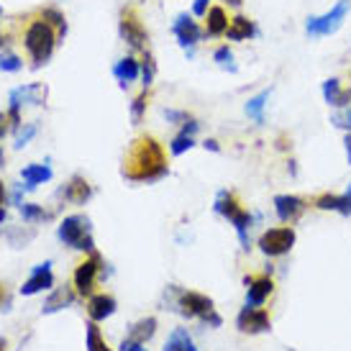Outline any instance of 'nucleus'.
I'll use <instances>...</instances> for the list:
<instances>
[{
    "label": "nucleus",
    "mask_w": 351,
    "mask_h": 351,
    "mask_svg": "<svg viewBox=\"0 0 351 351\" xmlns=\"http://www.w3.org/2000/svg\"><path fill=\"white\" fill-rule=\"evenodd\" d=\"M167 172L169 167H167L165 149L154 136H138L131 141V147L123 154V167H121V175L128 182L152 185V182L165 180Z\"/></svg>",
    "instance_id": "1"
},
{
    "label": "nucleus",
    "mask_w": 351,
    "mask_h": 351,
    "mask_svg": "<svg viewBox=\"0 0 351 351\" xmlns=\"http://www.w3.org/2000/svg\"><path fill=\"white\" fill-rule=\"evenodd\" d=\"M57 41H59V31L54 26H49L41 16L36 21H31L26 34H23V47H26V51H29L31 57V67L41 69L44 64H49L51 54L57 49Z\"/></svg>",
    "instance_id": "2"
},
{
    "label": "nucleus",
    "mask_w": 351,
    "mask_h": 351,
    "mask_svg": "<svg viewBox=\"0 0 351 351\" xmlns=\"http://www.w3.org/2000/svg\"><path fill=\"white\" fill-rule=\"evenodd\" d=\"M57 239L69 249L95 254V241H93V226L88 215H67L57 228Z\"/></svg>",
    "instance_id": "3"
},
{
    "label": "nucleus",
    "mask_w": 351,
    "mask_h": 351,
    "mask_svg": "<svg viewBox=\"0 0 351 351\" xmlns=\"http://www.w3.org/2000/svg\"><path fill=\"white\" fill-rule=\"evenodd\" d=\"M177 311L182 313L185 318H197V321H203L205 326H210V328H221V323H223V318L215 313L213 300H210L208 295H200V293H180L177 295Z\"/></svg>",
    "instance_id": "4"
},
{
    "label": "nucleus",
    "mask_w": 351,
    "mask_h": 351,
    "mask_svg": "<svg viewBox=\"0 0 351 351\" xmlns=\"http://www.w3.org/2000/svg\"><path fill=\"white\" fill-rule=\"evenodd\" d=\"M118 34H121V39L126 41V47L131 51H147L149 31L141 23V16H138V10L134 5H126L118 13Z\"/></svg>",
    "instance_id": "5"
},
{
    "label": "nucleus",
    "mask_w": 351,
    "mask_h": 351,
    "mask_svg": "<svg viewBox=\"0 0 351 351\" xmlns=\"http://www.w3.org/2000/svg\"><path fill=\"white\" fill-rule=\"evenodd\" d=\"M349 10H351V0H339L328 13L311 16V19L305 21L308 36H331V34H336V31L341 29L343 21H346V16H349Z\"/></svg>",
    "instance_id": "6"
},
{
    "label": "nucleus",
    "mask_w": 351,
    "mask_h": 351,
    "mask_svg": "<svg viewBox=\"0 0 351 351\" xmlns=\"http://www.w3.org/2000/svg\"><path fill=\"white\" fill-rule=\"evenodd\" d=\"M295 239H298V236H295V231L290 226L269 228V231H264V234L259 236V252H262L264 256H269V259L285 256V254L295 246Z\"/></svg>",
    "instance_id": "7"
},
{
    "label": "nucleus",
    "mask_w": 351,
    "mask_h": 351,
    "mask_svg": "<svg viewBox=\"0 0 351 351\" xmlns=\"http://www.w3.org/2000/svg\"><path fill=\"white\" fill-rule=\"evenodd\" d=\"M172 34H175L177 44L185 49V54L190 59L195 57V47L205 36V31L197 26V21H193L190 13H180V16H177L175 23H172Z\"/></svg>",
    "instance_id": "8"
},
{
    "label": "nucleus",
    "mask_w": 351,
    "mask_h": 351,
    "mask_svg": "<svg viewBox=\"0 0 351 351\" xmlns=\"http://www.w3.org/2000/svg\"><path fill=\"white\" fill-rule=\"evenodd\" d=\"M236 328H239L241 333L256 336V333L272 331V321H269V313L264 311V308L246 305V308H241V313L236 315Z\"/></svg>",
    "instance_id": "9"
},
{
    "label": "nucleus",
    "mask_w": 351,
    "mask_h": 351,
    "mask_svg": "<svg viewBox=\"0 0 351 351\" xmlns=\"http://www.w3.org/2000/svg\"><path fill=\"white\" fill-rule=\"evenodd\" d=\"M100 267H103V259H100L98 252L90 254V259H85L82 264H77V269H75V287H77V295H82V298H93Z\"/></svg>",
    "instance_id": "10"
},
{
    "label": "nucleus",
    "mask_w": 351,
    "mask_h": 351,
    "mask_svg": "<svg viewBox=\"0 0 351 351\" xmlns=\"http://www.w3.org/2000/svg\"><path fill=\"white\" fill-rule=\"evenodd\" d=\"M49 95V88L44 82H29V85H21L13 88L8 95V108H23V106H44Z\"/></svg>",
    "instance_id": "11"
},
{
    "label": "nucleus",
    "mask_w": 351,
    "mask_h": 351,
    "mask_svg": "<svg viewBox=\"0 0 351 351\" xmlns=\"http://www.w3.org/2000/svg\"><path fill=\"white\" fill-rule=\"evenodd\" d=\"M246 285V305H254V308H262L264 302L269 300V295L274 290V282L269 274H262V277H244Z\"/></svg>",
    "instance_id": "12"
},
{
    "label": "nucleus",
    "mask_w": 351,
    "mask_h": 351,
    "mask_svg": "<svg viewBox=\"0 0 351 351\" xmlns=\"http://www.w3.org/2000/svg\"><path fill=\"white\" fill-rule=\"evenodd\" d=\"M54 287V274H51V262H44V264H36L34 267V272H31V277L23 282V287H21V295H26V298H31V295L36 293H44V290H51Z\"/></svg>",
    "instance_id": "13"
},
{
    "label": "nucleus",
    "mask_w": 351,
    "mask_h": 351,
    "mask_svg": "<svg viewBox=\"0 0 351 351\" xmlns=\"http://www.w3.org/2000/svg\"><path fill=\"white\" fill-rule=\"evenodd\" d=\"M59 197H64V203L85 205L93 197V185L82 175H72L67 180V185L59 190Z\"/></svg>",
    "instance_id": "14"
},
{
    "label": "nucleus",
    "mask_w": 351,
    "mask_h": 351,
    "mask_svg": "<svg viewBox=\"0 0 351 351\" xmlns=\"http://www.w3.org/2000/svg\"><path fill=\"white\" fill-rule=\"evenodd\" d=\"M305 200L298 195H277L274 197V213L282 223H295L305 213Z\"/></svg>",
    "instance_id": "15"
},
{
    "label": "nucleus",
    "mask_w": 351,
    "mask_h": 351,
    "mask_svg": "<svg viewBox=\"0 0 351 351\" xmlns=\"http://www.w3.org/2000/svg\"><path fill=\"white\" fill-rule=\"evenodd\" d=\"M154 333H156V318H141L138 323L131 326L128 336L121 343V351H128L131 346H144Z\"/></svg>",
    "instance_id": "16"
},
{
    "label": "nucleus",
    "mask_w": 351,
    "mask_h": 351,
    "mask_svg": "<svg viewBox=\"0 0 351 351\" xmlns=\"http://www.w3.org/2000/svg\"><path fill=\"white\" fill-rule=\"evenodd\" d=\"M323 100L331 108H349L351 106V88H341V80L331 77L323 82Z\"/></svg>",
    "instance_id": "17"
},
{
    "label": "nucleus",
    "mask_w": 351,
    "mask_h": 351,
    "mask_svg": "<svg viewBox=\"0 0 351 351\" xmlns=\"http://www.w3.org/2000/svg\"><path fill=\"white\" fill-rule=\"evenodd\" d=\"M116 311H118V302L113 295H106V293L93 295L88 302V315H90V321H95V323L110 318Z\"/></svg>",
    "instance_id": "18"
},
{
    "label": "nucleus",
    "mask_w": 351,
    "mask_h": 351,
    "mask_svg": "<svg viewBox=\"0 0 351 351\" xmlns=\"http://www.w3.org/2000/svg\"><path fill=\"white\" fill-rule=\"evenodd\" d=\"M113 77L118 80V85L126 90L131 82H136L141 77V62H136V57H123L113 64Z\"/></svg>",
    "instance_id": "19"
},
{
    "label": "nucleus",
    "mask_w": 351,
    "mask_h": 351,
    "mask_svg": "<svg viewBox=\"0 0 351 351\" xmlns=\"http://www.w3.org/2000/svg\"><path fill=\"white\" fill-rule=\"evenodd\" d=\"M254 36H259V29L252 19L246 16H234L228 21V29H226V39L228 41H249Z\"/></svg>",
    "instance_id": "20"
},
{
    "label": "nucleus",
    "mask_w": 351,
    "mask_h": 351,
    "mask_svg": "<svg viewBox=\"0 0 351 351\" xmlns=\"http://www.w3.org/2000/svg\"><path fill=\"white\" fill-rule=\"evenodd\" d=\"M315 208H318V210H333V213L346 215V218H349L351 215V185L343 190L341 195H331V193L321 195L318 200H315Z\"/></svg>",
    "instance_id": "21"
},
{
    "label": "nucleus",
    "mask_w": 351,
    "mask_h": 351,
    "mask_svg": "<svg viewBox=\"0 0 351 351\" xmlns=\"http://www.w3.org/2000/svg\"><path fill=\"white\" fill-rule=\"evenodd\" d=\"M75 302V293H72V287H54L51 290V295L44 300V305H41V313L44 315H51V313H59V311H64V308H69Z\"/></svg>",
    "instance_id": "22"
},
{
    "label": "nucleus",
    "mask_w": 351,
    "mask_h": 351,
    "mask_svg": "<svg viewBox=\"0 0 351 351\" xmlns=\"http://www.w3.org/2000/svg\"><path fill=\"white\" fill-rule=\"evenodd\" d=\"M51 167L49 165H29L21 169V177H23V182H26V190H36L39 185H44V182H49L51 180Z\"/></svg>",
    "instance_id": "23"
},
{
    "label": "nucleus",
    "mask_w": 351,
    "mask_h": 351,
    "mask_svg": "<svg viewBox=\"0 0 351 351\" xmlns=\"http://www.w3.org/2000/svg\"><path fill=\"white\" fill-rule=\"evenodd\" d=\"M228 16L221 5H213V8L205 13V36H226V29H228Z\"/></svg>",
    "instance_id": "24"
},
{
    "label": "nucleus",
    "mask_w": 351,
    "mask_h": 351,
    "mask_svg": "<svg viewBox=\"0 0 351 351\" xmlns=\"http://www.w3.org/2000/svg\"><path fill=\"white\" fill-rule=\"evenodd\" d=\"M267 103H269V90H262V93H256L254 98L246 100V116L252 118L256 126H262L264 123V108H267Z\"/></svg>",
    "instance_id": "25"
},
{
    "label": "nucleus",
    "mask_w": 351,
    "mask_h": 351,
    "mask_svg": "<svg viewBox=\"0 0 351 351\" xmlns=\"http://www.w3.org/2000/svg\"><path fill=\"white\" fill-rule=\"evenodd\" d=\"M241 205H239V200H236V195L231 193V190H218V195H215V203H213V210L218 215H223L226 221L231 218V215L239 210Z\"/></svg>",
    "instance_id": "26"
},
{
    "label": "nucleus",
    "mask_w": 351,
    "mask_h": 351,
    "mask_svg": "<svg viewBox=\"0 0 351 351\" xmlns=\"http://www.w3.org/2000/svg\"><path fill=\"white\" fill-rule=\"evenodd\" d=\"M39 16L47 21L49 26H54V29L59 31V39H64V36H67V19H64V13H62L59 8H54V5H47V8L39 10Z\"/></svg>",
    "instance_id": "27"
},
{
    "label": "nucleus",
    "mask_w": 351,
    "mask_h": 351,
    "mask_svg": "<svg viewBox=\"0 0 351 351\" xmlns=\"http://www.w3.org/2000/svg\"><path fill=\"white\" fill-rule=\"evenodd\" d=\"M165 351H200L195 349V343L190 339V333L185 328H175V333L169 336V341L165 343Z\"/></svg>",
    "instance_id": "28"
},
{
    "label": "nucleus",
    "mask_w": 351,
    "mask_h": 351,
    "mask_svg": "<svg viewBox=\"0 0 351 351\" xmlns=\"http://www.w3.org/2000/svg\"><path fill=\"white\" fill-rule=\"evenodd\" d=\"M85 349H88V351H113L106 343V339H103V333H100L98 323H95V321L88 323V333H85Z\"/></svg>",
    "instance_id": "29"
},
{
    "label": "nucleus",
    "mask_w": 351,
    "mask_h": 351,
    "mask_svg": "<svg viewBox=\"0 0 351 351\" xmlns=\"http://www.w3.org/2000/svg\"><path fill=\"white\" fill-rule=\"evenodd\" d=\"M213 62L223 69V72H239L236 57H234V51H231V47H228V44H223V47H218V49L213 51Z\"/></svg>",
    "instance_id": "30"
},
{
    "label": "nucleus",
    "mask_w": 351,
    "mask_h": 351,
    "mask_svg": "<svg viewBox=\"0 0 351 351\" xmlns=\"http://www.w3.org/2000/svg\"><path fill=\"white\" fill-rule=\"evenodd\" d=\"M19 210H21V215H23V221H26V223H44V221H49L51 218L49 210H44V208L36 205V203H23Z\"/></svg>",
    "instance_id": "31"
},
{
    "label": "nucleus",
    "mask_w": 351,
    "mask_h": 351,
    "mask_svg": "<svg viewBox=\"0 0 351 351\" xmlns=\"http://www.w3.org/2000/svg\"><path fill=\"white\" fill-rule=\"evenodd\" d=\"M156 77V62L154 57H152V51H144V59H141V85H144V90L152 88V82H154Z\"/></svg>",
    "instance_id": "32"
},
{
    "label": "nucleus",
    "mask_w": 351,
    "mask_h": 351,
    "mask_svg": "<svg viewBox=\"0 0 351 351\" xmlns=\"http://www.w3.org/2000/svg\"><path fill=\"white\" fill-rule=\"evenodd\" d=\"M147 106H149V90H141L136 98H134V103H131V123L134 126L141 123V118L147 113Z\"/></svg>",
    "instance_id": "33"
},
{
    "label": "nucleus",
    "mask_w": 351,
    "mask_h": 351,
    "mask_svg": "<svg viewBox=\"0 0 351 351\" xmlns=\"http://www.w3.org/2000/svg\"><path fill=\"white\" fill-rule=\"evenodd\" d=\"M195 147V136H190V134H177L175 138H172V144H169V152H172V156H182L185 152H190V149Z\"/></svg>",
    "instance_id": "34"
},
{
    "label": "nucleus",
    "mask_w": 351,
    "mask_h": 351,
    "mask_svg": "<svg viewBox=\"0 0 351 351\" xmlns=\"http://www.w3.org/2000/svg\"><path fill=\"white\" fill-rule=\"evenodd\" d=\"M36 134H39V126H36V123H23V126L16 131V144H13V147L23 149L31 141V138L36 136Z\"/></svg>",
    "instance_id": "35"
},
{
    "label": "nucleus",
    "mask_w": 351,
    "mask_h": 351,
    "mask_svg": "<svg viewBox=\"0 0 351 351\" xmlns=\"http://www.w3.org/2000/svg\"><path fill=\"white\" fill-rule=\"evenodd\" d=\"M21 67H23L21 57L8 54V51H0V72H19Z\"/></svg>",
    "instance_id": "36"
},
{
    "label": "nucleus",
    "mask_w": 351,
    "mask_h": 351,
    "mask_svg": "<svg viewBox=\"0 0 351 351\" xmlns=\"http://www.w3.org/2000/svg\"><path fill=\"white\" fill-rule=\"evenodd\" d=\"M331 123L336 128H343V131L349 134V131H351V106L349 108H341L339 113H333V116H331Z\"/></svg>",
    "instance_id": "37"
},
{
    "label": "nucleus",
    "mask_w": 351,
    "mask_h": 351,
    "mask_svg": "<svg viewBox=\"0 0 351 351\" xmlns=\"http://www.w3.org/2000/svg\"><path fill=\"white\" fill-rule=\"evenodd\" d=\"M165 118L169 123H180V126H182V123H187L193 116L185 113V110H177V108H165Z\"/></svg>",
    "instance_id": "38"
},
{
    "label": "nucleus",
    "mask_w": 351,
    "mask_h": 351,
    "mask_svg": "<svg viewBox=\"0 0 351 351\" xmlns=\"http://www.w3.org/2000/svg\"><path fill=\"white\" fill-rule=\"evenodd\" d=\"M10 305H13V298H10V290L8 285L0 280V313H8Z\"/></svg>",
    "instance_id": "39"
},
{
    "label": "nucleus",
    "mask_w": 351,
    "mask_h": 351,
    "mask_svg": "<svg viewBox=\"0 0 351 351\" xmlns=\"http://www.w3.org/2000/svg\"><path fill=\"white\" fill-rule=\"evenodd\" d=\"M208 10H210V0H195L193 3V16H197V19H205Z\"/></svg>",
    "instance_id": "40"
},
{
    "label": "nucleus",
    "mask_w": 351,
    "mask_h": 351,
    "mask_svg": "<svg viewBox=\"0 0 351 351\" xmlns=\"http://www.w3.org/2000/svg\"><path fill=\"white\" fill-rule=\"evenodd\" d=\"M10 131V121H8V113H0V138L5 136Z\"/></svg>",
    "instance_id": "41"
},
{
    "label": "nucleus",
    "mask_w": 351,
    "mask_h": 351,
    "mask_svg": "<svg viewBox=\"0 0 351 351\" xmlns=\"http://www.w3.org/2000/svg\"><path fill=\"white\" fill-rule=\"evenodd\" d=\"M203 149H205V152H215V154H218V152H221V144H218L215 138H205Z\"/></svg>",
    "instance_id": "42"
},
{
    "label": "nucleus",
    "mask_w": 351,
    "mask_h": 351,
    "mask_svg": "<svg viewBox=\"0 0 351 351\" xmlns=\"http://www.w3.org/2000/svg\"><path fill=\"white\" fill-rule=\"evenodd\" d=\"M23 190H26V187L23 185H16V190H13V205H16V208H21V193H23Z\"/></svg>",
    "instance_id": "43"
},
{
    "label": "nucleus",
    "mask_w": 351,
    "mask_h": 351,
    "mask_svg": "<svg viewBox=\"0 0 351 351\" xmlns=\"http://www.w3.org/2000/svg\"><path fill=\"white\" fill-rule=\"evenodd\" d=\"M343 147H346V159H349V165H351V131L343 136Z\"/></svg>",
    "instance_id": "44"
},
{
    "label": "nucleus",
    "mask_w": 351,
    "mask_h": 351,
    "mask_svg": "<svg viewBox=\"0 0 351 351\" xmlns=\"http://www.w3.org/2000/svg\"><path fill=\"white\" fill-rule=\"evenodd\" d=\"M5 197H8V193H5V185H3V180H0V205H5Z\"/></svg>",
    "instance_id": "45"
},
{
    "label": "nucleus",
    "mask_w": 351,
    "mask_h": 351,
    "mask_svg": "<svg viewBox=\"0 0 351 351\" xmlns=\"http://www.w3.org/2000/svg\"><path fill=\"white\" fill-rule=\"evenodd\" d=\"M226 3H228L231 8H241V5H244V0H226Z\"/></svg>",
    "instance_id": "46"
},
{
    "label": "nucleus",
    "mask_w": 351,
    "mask_h": 351,
    "mask_svg": "<svg viewBox=\"0 0 351 351\" xmlns=\"http://www.w3.org/2000/svg\"><path fill=\"white\" fill-rule=\"evenodd\" d=\"M8 221V213H5V208H0V223H5Z\"/></svg>",
    "instance_id": "47"
},
{
    "label": "nucleus",
    "mask_w": 351,
    "mask_h": 351,
    "mask_svg": "<svg viewBox=\"0 0 351 351\" xmlns=\"http://www.w3.org/2000/svg\"><path fill=\"white\" fill-rule=\"evenodd\" d=\"M8 346H5V339H0V351H5Z\"/></svg>",
    "instance_id": "48"
},
{
    "label": "nucleus",
    "mask_w": 351,
    "mask_h": 351,
    "mask_svg": "<svg viewBox=\"0 0 351 351\" xmlns=\"http://www.w3.org/2000/svg\"><path fill=\"white\" fill-rule=\"evenodd\" d=\"M128 351H147V349H144V346H131Z\"/></svg>",
    "instance_id": "49"
},
{
    "label": "nucleus",
    "mask_w": 351,
    "mask_h": 351,
    "mask_svg": "<svg viewBox=\"0 0 351 351\" xmlns=\"http://www.w3.org/2000/svg\"><path fill=\"white\" fill-rule=\"evenodd\" d=\"M3 44H5V41H3V34H0V51H3Z\"/></svg>",
    "instance_id": "50"
},
{
    "label": "nucleus",
    "mask_w": 351,
    "mask_h": 351,
    "mask_svg": "<svg viewBox=\"0 0 351 351\" xmlns=\"http://www.w3.org/2000/svg\"><path fill=\"white\" fill-rule=\"evenodd\" d=\"M0 165H3V149H0Z\"/></svg>",
    "instance_id": "51"
},
{
    "label": "nucleus",
    "mask_w": 351,
    "mask_h": 351,
    "mask_svg": "<svg viewBox=\"0 0 351 351\" xmlns=\"http://www.w3.org/2000/svg\"><path fill=\"white\" fill-rule=\"evenodd\" d=\"M0 16H3V5H0Z\"/></svg>",
    "instance_id": "52"
}]
</instances>
